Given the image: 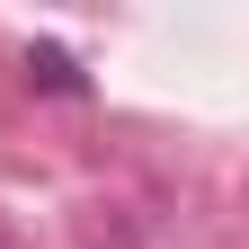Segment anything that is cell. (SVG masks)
Listing matches in <instances>:
<instances>
[{
  "label": "cell",
  "instance_id": "cell-1",
  "mask_svg": "<svg viewBox=\"0 0 249 249\" xmlns=\"http://www.w3.org/2000/svg\"><path fill=\"white\" fill-rule=\"evenodd\" d=\"M27 71H36L45 89H62V98L80 89V71H71V53H62V45H27Z\"/></svg>",
  "mask_w": 249,
  "mask_h": 249
}]
</instances>
